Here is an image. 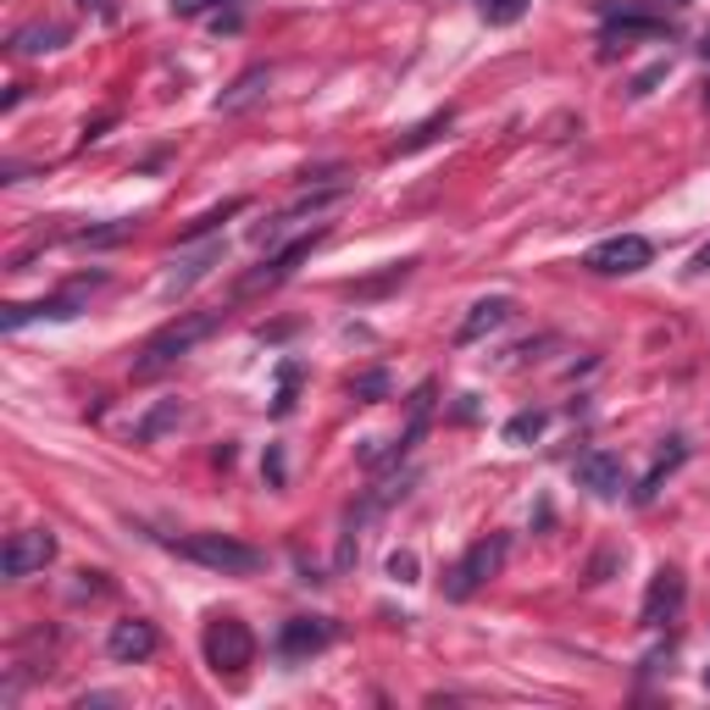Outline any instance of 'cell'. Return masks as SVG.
Listing matches in <instances>:
<instances>
[{"mask_svg":"<svg viewBox=\"0 0 710 710\" xmlns=\"http://www.w3.org/2000/svg\"><path fill=\"white\" fill-rule=\"evenodd\" d=\"M222 327V311H189V316H178V322H167L150 344H145V355H139V367H134V378H156L161 367H173L178 355H189L200 338H211Z\"/></svg>","mask_w":710,"mask_h":710,"instance_id":"6da1fadb","label":"cell"},{"mask_svg":"<svg viewBox=\"0 0 710 710\" xmlns=\"http://www.w3.org/2000/svg\"><path fill=\"white\" fill-rule=\"evenodd\" d=\"M178 555H189V561L211 566V572H228V577H244V572L261 566V550L244 544V539H228V533H189L178 544Z\"/></svg>","mask_w":710,"mask_h":710,"instance_id":"7a4b0ae2","label":"cell"},{"mask_svg":"<svg viewBox=\"0 0 710 710\" xmlns=\"http://www.w3.org/2000/svg\"><path fill=\"white\" fill-rule=\"evenodd\" d=\"M200 644H206V666H217V671H244L255 660V638H250V627L239 616L206 622V638Z\"/></svg>","mask_w":710,"mask_h":710,"instance_id":"3957f363","label":"cell"},{"mask_svg":"<svg viewBox=\"0 0 710 710\" xmlns=\"http://www.w3.org/2000/svg\"><path fill=\"white\" fill-rule=\"evenodd\" d=\"M649 261H655V244H649L644 233H616V239H599V244L583 255V267H588V272H605V278L644 272Z\"/></svg>","mask_w":710,"mask_h":710,"instance_id":"277c9868","label":"cell"},{"mask_svg":"<svg viewBox=\"0 0 710 710\" xmlns=\"http://www.w3.org/2000/svg\"><path fill=\"white\" fill-rule=\"evenodd\" d=\"M500 561H505V539H500V533H494V539H478V544L456 561V572H450L445 594H450V599H472V594L500 572Z\"/></svg>","mask_w":710,"mask_h":710,"instance_id":"5b68a950","label":"cell"},{"mask_svg":"<svg viewBox=\"0 0 710 710\" xmlns=\"http://www.w3.org/2000/svg\"><path fill=\"white\" fill-rule=\"evenodd\" d=\"M51 561H56V533L51 528H23V533H12L7 550H0V572L7 577H34Z\"/></svg>","mask_w":710,"mask_h":710,"instance_id":"8992f818","label":"cell"},{"mask_svg":"<svg viewBox=\"0 0 710 710\" xmlns=\"http://www.w3.org/2000/svg\"><path fill=\"white\" fill-rule=\"evenodd\" d=\"M333 644V622L327 616H294V622H283V633H278V649L289 655V660H311V655H322Z\"/></svg>","mask_w":710,"mask_h":710,"instance_id":"52a82bcc","label":"cell"},{"mask_svg":"<svg viewBox=\"0 0 710 710\" xmlns=\"http://www.w3.org/2000/svg\"><path fill=\"white\" fill-rule=\"evenodd\" d=\"M577 483L588 489V494H599V500H616L622 489H627V472H622V461L610 456V450H588V456H577Z\"/></svg>","mask_w":710,"mask_h":710,"instance_id":"ba28073f","label":"cell"},{"mask_svg":"<svg viewBox=\"0 0 710 710\" xmlns=\"http://www.w3.org/2000/svg\"><path fill=\"white\" fill-rule=\"evenodd\" d=\"M677 610H682V572H677V566H660L655 583H649V594H644L638 622H644V627H666Z\"/></svg>","mask_w":710,"mask_h":710,"instance_id":"9c48e42d","label":"cell"},{"mask_svg":"<svg viewBox=\"0 0 710 710\" xmlns=\"http://www.w3.org/2000/svg\"><path fill=\"white\" fill-rule=\"evenodd\" d=\"M156 627L145 622V616H128V622H117L112 627V638H106V649H112V660H123V666H134V660H145V655H156Z\"/></svg>","mask_w":710,"mask_h":710,"instance_id":"30bf717a","label":"cell"},{"mask_svg":"<svg viewBox=\"0 0 710 710\" xmlns=\"http://www.w3.org/2000/svg\"><path fill=\"white\" fill-rule=\"evenodd\" d=\"M316 244H322V228H311L305 239H294L289 250H278V255H272L261 272H250V278H244V289H261V283H283V278H289V272H294V267H300V261L316 250Z\"/></svg>","mask_w":710,"mask_h":710,"instance_id":"8fae6325","label":"cell"},{"mask_svg":"<svg viewBox=\"0 0 710 710\" xmlns=\"http://www.w3.org/2000/svg\"><path fill=\"white\" fill-rule=\"evenodd\" d=\"M511 311H516V305H511L505 294H489V300H478V305L467 311V322H461V333H456V338H461V344H472V338H483V333L505 327V322H511Z\"/></svg>","mask_w":710,"mask_h":710,"instance_id":"7c38bea8","label":"cell"},{"mask_svg":"<svg viewBox=\"0 0 710 710\" xmlns=\"http://www.w3.org/2000/svg\"><path fill=\"white\" fill-rule=\"evenodd\" d=\"M267 84H272V73L267 67H250V73H239L222 95H217V112L222 117H233V112H244V106H255L261 95H267Z\"/></svg>","mask_w":710,"mask_h":710,"instance_id":"4fadbf2b","label":"cell"},{"mask_svg":"<svg viewBox=\"0 0 710 710\" xmlns=\"http://www.w3.org/2000/svg\"><path fill=\"white\" fill-rule=\"evenodd\" d=\"M67 45V23H29L12 34V51L18 56H45V51H62Z\"/></svg>","mask_w":710,"mask_h":710,"instance_id":"5bb4252c","label":"cell"},{"mask_svg":"<svg viewBox=\"0 0 710 710\" xmlns=\"http://www.w3.org/2000/svg\"><path fill=\"white\" fill-rule=\"evenodd\" d=\"M217 261H222V239H217V244H206V250H195V255H184V261L167 272V294H184L189 283H200Z\"/></svg>","mask_w":710,"mask_h":710,"instance_id":"9a60e30c","label":"cell"},{"mask_svg":"<svg viewBox=\"0 0 710 710\" xmlns=\"http://www.w3.org/2000/svg\"><path fill=\"white\" fill-rule=\"evenodd\" d=\"M682 461H688V445H682V439H671V450H666V456H660V461L649 467V478L638 483V494H633V500H638V505H649V500L660 494V483H666V478H671V472H677Z\"/></svg>","mask_w":710,"mask_h":710,"instance_id":"2e32d148","label":"cell"},{"mask_svg":"<svg viewBox=\"0 0 710 710\" xmlns=\"http://www.w3.org/2000/svg\"><path fill=\"white\" fill-rule=\"evenodd\" d=\"M445 128H450V112H439V117H428L422 128H411V134H406L400 145H395V156H406V150H422V145H434V139H439Z\"/></svg>","mask_w":710,"mask_h":710,"instance_id":"e0dca14e","label":"cell"},{"mask_svg":"<svg viewBox=\"0 0 710 710\" xmlns=\"http://www.w3.org/2000/svg\"><path fill=\"white\" fill-rule=\"evenodd\" d=\"M544 422H550L544 411H522V417H511V422H505V439H511V445H528V439H539V434H544Z\"/></svg>","mask_w":710,"mask_h":710,"instance_id":"ac0fdd59","label":"cell"},{"mask_svg":"<svg viewBox=\"0 0 710 710\" xmlns=\"http://www.w3.org/2000/svg\"><path fill=\"white\" fill-rule=\"evenodd\" d=\"M349 395H355V400H367V406H373V400H384V395H389V373H362V378L349 384Z\"/></svg>","mask_w":710,"mask_h":710,"instance_id":"d6986e66","label":"cell"},{"mask_svg":"<svg viewBox=\"0 0 710 710\" xmlns=\"http://www.w3.org/2000/svg\"><path fill=\"white\" fill-rule=\"evenodd\" d=\"M478 12H483L489 23H516V18L528 12V0H478Z\"/></svg>","mask_w":710,"mask_h":710,"instance_id":"ffe728a7","label":"cell"},{"mask_svg":"<svg viewBox=\"0 0 710 710\" xmlns=\"http://www.w3.org/2000/svg\"><path fill=\"white\" fill-rule=\"evenodd\" d=\"M233 211H244V200H228V206H222V211H206V217H200V222H189V233H184V239H200V233H211V228H217V222H222V217H233Z\"/></svg>","mask_w":710,"mask_h":710,"instance_id":"44dd1931","label":"cell"},{"mask_svg":"<svg viewBox=\"0 0 710 710\" xmlns=\"http://www.w3.org/2000/svg\"><path fill=\"white\" fill-rule=\"evenodd\" d=\"M178 417H184V406H178V400H173V406H161V411H150V417H145V428H139V439H156V434H161L167 422H178Z\"/></svg>","mask_w":710,"mask_h":710,"instance_id":"7402d4cb","label":"cell"},{"mask_svg":"<svg viewBox=\"0 0 710 710\" xmlns=\"http://www.w3.org/2000/svg\"><path fill=\"white\" fill-rule=\"evenodd\" d=\"M134 233V222H112V228H95V233H79L84 244H117V239H128Z\"/></svg>","mask_w":710,"mask_h":710,"instance_id":"603a6c76","label":"cell"},{"mask_svg":"<svg viewBox=\"0 0 710 710\" xmlns=\"http://www.w3.org/2000/svg\"><path fill=\"white\" fill-rule=\"evenodd\" d=\"M389 577L417 583V555H411V550H395V555H389Z\"/></svg>","mask_w":710,"mask_h":710,"instance_id":"cb8c5ba5","label":"cell"},{"mask_svg":"<svg viewBox=\"0 0 710 710\" xmlns=\"http://www.w3.org/2000/svg\"><path fill=\"white\" fill-rule=\"evenodd\" d=\"M660 79H666V67H649V73H638V79H633V95H649Z\"/></svg>","mask_w":710,"mask_h":710,"instance_id":"d4e9b609","label":"cell"},{"mask_svg":"<svg viewBox=\"0 0 710 710\" xmlns=\"http://www.w3.org/2000/svg\"><path fill=\"white\" fill-rule=\"evenodd\" d=\"M206 7H217V0H173V12H178V18H200Z\"/></svg>","mask_w":710,"mask_h":710,"instance_id":"484cf974","label":"cell"},{"mask_svg":"<svg viewBox=\"0 0 710 710\" xmlns=\"http://www.w3.org/2000/svg\"><path fill=\"white\" fill-rule=\"evenodd\" d=\"M267 478L283 483V456H278V450H267Z\"/></svg>","mask_w":710,"mask_h":710,"instance_id":"4316f807","label":"cell"},{"mask_svg":"<svg viewBox=\"0 0 710 710\" xmlns=\"http://www.w3.org/2000/svg\"><path fill=\"white\" fill-rule=\"evenodd\" d=\"M699 56H704V62H710V34H704V40H699Z\"/></svg>","mask_w":710,"mask_h":710,"instance_id":"83f0119b","label":"cell"},{"mask_svg":"<svg viewBox=\"0 0 710 710\" xmlns=\"http://www.w3.org/2000/svg\"><path fill=\"white\" fill-rule=\"evenodd\" d=\"M704 688H710V666H704Z\"/></svg>","mask_w":710,"mask_h":710,"instance_id":"f1b7e54d","label":"cell"}]
</instances>
